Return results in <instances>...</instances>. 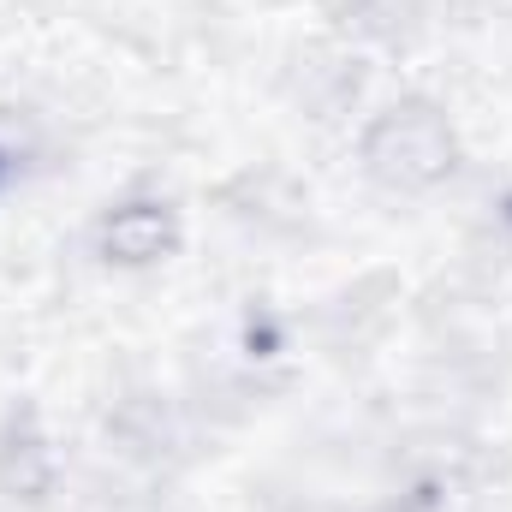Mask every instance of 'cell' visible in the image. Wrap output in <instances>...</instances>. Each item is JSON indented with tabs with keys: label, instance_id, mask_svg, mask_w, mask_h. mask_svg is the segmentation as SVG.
Masks as SVG:
<instances>
[{
	"label": "cell",
	"instance_id": "obj_1",
	"mask_svg": "<svg viewBox=\"0 0 512 512\" xmlns=\"http://www.w3.org/2000/svg\"><path fill=\"white\" fill-rule=\"evenodd\" d=\"M370 161L376 173L399 179V185H429L453 167V137L441 131L435 114L423 108H405V114H387L376 137H370Z\"/></svg>",
	"mask_w": 512,
	"mask_h": 512
},
{
	"label": "cell",
	"instance_id": "obj_2",
	"mask_svg": "<svg viewBox=\"0 0 512 512\" xmlns=\"http://www.w3.org/2000/svg\"><path fill=\"white\" fill-rule=\"evenodd\" d=\"M167 245H173V215L161 203H131L102 221V251L120 262H155Z\"/></svg>",
	"mask_w": 512,
	"mask_h": 512
}]
</instances>
